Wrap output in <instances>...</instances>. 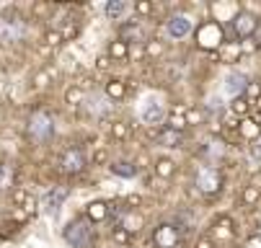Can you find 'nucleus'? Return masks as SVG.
Here are the masks:
<instances>
[{
    "instance_id": "obj_7",
    "label": "nucleus",
    "mask_w": 261,
    "mask_h": 248,
    "mask_svg": "<svg viewBox=\"0 0 261 248\" xmlns=\"http://www.w3.org/2000/svg\"><path fill=\"white\" fill-rule=\"evenodd\" d=\"M176 240H178V233H176L173 225H161L155 230V245L158 248H173Z\"/></svg>"
},
{
    "instance_id": "obj_4",
    "label": "nucleus",
    "mask_w": 261,
    "mask_h": 248,
    "mask_svg": "<svg viewBox=\"0 0 261 248\" xmlns=\"http://www.w3.org/2000/svg\"><path fill=\"white\" fill-rule=\"evenodd\" d=\"M26 37V23L21 18H6L0 21V42L11 44V42H21Z\"/></svg>"
},
{
    "instance_id": "obj_18",
    "label": "nucleus",
    "mask_w": 261,
    "mask_h": 248,
    "mask_svg": "<svg viewBox=\"0 0 261 248\" xmlns=\"http://www.w3.org/2000/svg\"><path fill=\"white\" fill-rule=\"evenodd\" d=\"M124 225H127V230H137L140 220H137V217H127V223H124Z\"/></svg>"
},
{
    "instance_id": "obj_14",
    "label": "nucleus",
    "mask_w": 261,
    "mask_h": 248,
    "mask_svg": "<svg viewBox=\"0 0 261 248\" xmlns=\"http://www.w3.org/2000/svg\"><path fill=\"white\" fill-rule=\"evenodd\" d=\"M11 181H13V171H11L6 163H0V189L11 186Z\"/></svg>"
},
{
    "instance_id": "obj_11",
    "label": "nucleus",
    "mask_w": 261,
    "mask_h": 248,
    "mask_svg": "<svg viewBox=\"0 0 261 248\" xmlns=\"http://www.w3.org/2000/svg\"><path fill=\"white\" fill-rule=\"evenodd\" d=\"M83 166H86V158H83L81 150H67V153H65L62 168H65L67 173H78V171H83Z\"/></svg>"
},
{
    "instance_id": "obj_10",
    "label": "nucleus",
    "mask_w": 261,
    "mask_h": 248,
    "mask_svg": "<svg viewBox=\"0 0 261 248\" xmlns=\"http://www.w3.org/2000/svg\"><path fill=\"white\" fill-rule=\"evenodd\" d=\"M103 13H106V18H111V21H122V18L129 13V3H127V0H109L106 8H103Z\"/></svg>"
},
{
    "instance_id": "obj_5",
    "label": "nucleus",
    "mask_w": 261,
    "mask_h": 248,
    "mask_svg": "<svg viewBox=\"0 0 261 248\" xmlns=\"http://www.w3.org/2000/svg\"><path fill=\"white\" fill-rule=\"evenodd\" d=\"M192 31V18L189 16H171L166 21V34L171 39H184Z\"/></svg>"
},
{
    "instance_id": "obj_9",
    "label": "nucleus",
    "mask_w": 261,
    "mask_h": 248,
    "mask_svg": "<svg viewBox=\"0 0 261 248\" xmlns=\"http://www.w3.org/2000/svg\"><path fill=\"white\" fill-rule=\"evenodd\" d=\"M246 86H248V78H246L243 73H228V75H225V93H228V96L243 93Z\"/></svg>"
},
{
    "instance_id": "obj_2",
    "label": "nucleus",
    "mask_w": 261,
    "mask_h": 248,
    "mask_svg": "<svg viewBox=\"0 0 261 248\" xmlns=\"http://www.w3.org/2000/svg\"><path fill=\"white\" fill-rule=\"evenodd\" d=\"M29 134L36 140V143H47V140L55 134V122L49 114L44 112H34L29 119Z\"/></svg>"
},
{
    "instance_id": "obj_12",
    "label": "nucleus",
    "mask_w": 261,
    "mask_h": 248,
    "mask_svg": "<svg viewBox=\"0 0 261 248\" xmlns=\"http://www.w3.org/2000/svg\"><path fill=\"white\" fill-rule=\"evenodd\" d=\"M233 29H236V34H238V37H251V34H253V29H256V18H253L251 13H241V16H236V21H233Z\"/></svg>"
},
{
    "instance_id": "obj_1",
    "label": "nucleus",
    "mask_w": 261,
    "mask_h": 248,
    "mask_svg": "<svg viewBox=\"0 0 261 248\" xmlns=\"http://www.w3.org/2000/svg\"><path fill=\"white\" fill-rule=\"evenodd\" d=\"M65 240L72 245V248H88L93 243V228L88 220H75L70 223L67 230H65Z\"/></svg>"
},
{
    "instance_id": "obj_6",
    "label": "nucleus",
    "mask_w": 261,
    "mask_h": 248,
    "mask_svg": "<svg viewBox=\"0 0 261 248\" xmlns=\"http://www.w3.org/2000/svg\"><path fill=\"white\" fill-rule=\"evenodd\" d=\"M65 199H67V191H65V189H52V191L44 194L42 207H44V212H47L49 217H57L60 209H62V204H65Z\"/></svg>"
},
{
    "instance_id": "obj_13",
    "label": "nucleus",
    "mask_w": 261,
    "mask_h": 248,
    "mask_svg": "<svg viewBox=\"0 0 261 248\" xmlns=\"http://www.w3.org/2000/svg\"><path fill=\"white\" fill-rule=\"evenodd\" d=\"M88 109H91L93 114H106V112H109V101H106L103 96H91V98H88Z\"/></svg>"
},
{
    "instance_id": "obj_17",
    "label": "nucleus",
    "mask_w": 261,
    "mask_h": 248,
    "mask_svg": "<svg viewBox=\"0 0 261 248\" xmlns=\"http://www.w3.org/2000/svg\"><path fill=\"white\" fill-rule=\"evenodd\" d=\"M251 160H256V163H261V143H256V145L251 148Z\"/></svg>"
},
{
    "instance_id": "obj_16",
    "label": "nucleus",
    "mask_w": 261,
    "mask_h": 248,
    "mask_svg": "<svg viewBox=\"0 0 261 248\" xmlns=\"http://www.w3.org/2000/svg\"><path fill=\"white\" fill-rule=\"evenodd\" d=\"M161 143H163L166 148H176V145L181 143V137H178L176 132H166V134H161Z\"/></svg>"
},
{
    "instance_id": "obj_15",
    "label": "nucleus",
    "mask_w": 261,
    "mask_h": 248,
    "mask_svg": "<svg viewBox=\"0 0 261 248\" xmlns=\"http://www.w3.org/2000/svg\"><path fill=\"white\" fill-rule=\"evenodd\" d=\"M111 171H114L117 176H127V179H129V176H135V168L129 166V163H114V166H111Z\"/></svg>"
},
{
    "instance_id": "obj_8",
    "label": "nucleus",
    "mask_w": 261,
    "mask_h": 248,
    "mask_svg": "<svg viewBox=\"0 0 261 248\" xmlns=\"http://www.w3.org/2000/svg\"><path fill=\"white\" fill-rule=\"evenodd\" d=\"M197 184H199V189H202V191L212 194V191H217V189H220V176H217L215 171H210V168H202V171H199V176H197Z\"/></svg>"
},
{
    "instance_id": "obj_3",
    "label": "nucleus",
    "mask_w": 261,
    "mask_h": 248,
    "mask_svg": "<svg viewBox=\"0 0 261 248\" xmlns=\"http://www.w3.org/2000/svg\"><path fill=\"white\" fill-rule=\"evenodd\" d=\"M140 119H142L145 124H153V127L161 124V122L166 119V106H163V101L155 98V96L145 98L142 106H140Z\"/></svg>"
}]
</instances>
